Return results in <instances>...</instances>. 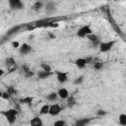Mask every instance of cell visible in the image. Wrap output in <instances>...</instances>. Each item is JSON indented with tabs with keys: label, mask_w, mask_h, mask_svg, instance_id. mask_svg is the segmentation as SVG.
I'll use <instances>...</instances> for the list:
<instances>
[{
	"label": "cell",
	"mask_w": 126,
	"mask_h": 126,
	"mask_svg": "<svg viewBox=\"0 0 126 126\" xmlns=\"http://www.w3.org/2000/svg\"><path fill=\"white\" fill-rule=\"evenodd\" d=\"M41 8H42V3H41V2L37 1V2L34 3V5H33V9H34L35 11H38V10L41 9Z\"/></svg>",
	"instance_id": "44dd1931"
},
{
	"label": "cell",
	"mask_w": 126,
	"mask_h": 126,
	"mask_svg": "<svg viewBox=\"0 0 126 126\" xmlns=\"http://www.w3.org/2000/svg\"><path fill=\"white\" fill-rule=\"evenodd\" d=\"M91 121V118H81L75 122V126H86Z\"/></svg>",
	"instance_id": "7c38bea8"
},
{
	"label": "cell",
	"mask_w": 126,
	"mask_h": 126,
	"mask_svg": "<svg viewBox=\"0 0 126 126\" xmlns=\"http://www.w3.org/2000/svg\"><path fill=\"white\" fill-rule=\"evenodd\" d=\"M118 120H119L120 125L125 126L126 125V114H120L118 117Z\"/></svg>",
	"instance_id": "e0dca14e"
},
{
	"label": "cell",
	"mask_w": 126,
	"mask_h": 126,
	"mask_svg": "<svg viewBox=\"0 0 126 126\" xmlns=\"http://www.w3.org/2000/svg\"><path fill=\"white\" fill-rule=\"evenodd\" d=\"M32 51V46L31 45H29L28 43H23L22 45H21V47H20V53L21 54H28V53H30Z\"/></svg>",
	"instance_id": "ba28073f"
},
{
	"label": "cell",
	"mask_w": 126,
	"mask_h": 126,
	"mask_svg": "<svg viewBox=\"0 0 126 126\" xmlns=\"http://www.w3.org/2000/svg\"><path fill=\"white\" fill-rule=\"evenodd\" d=\"M65 126H68V125H65Z\"/></svg>",
	"instance_id": "d6a6232c"
},
{
	"label": "cell",
	"mask_w": 126,
	"mask_h": 126,
	"mask_svg": "<svg viewBox=\"0 0 126 126\" xmlns=\"http://www.w3.org/2000/svg\"><path fill=\"white\" fill-rule=\"evenodd\" d=\"M49 109H50V105L44 104V105L41 106V108L39 110V113L40 114H47V113H49Z\"/></svg>",
	"instance_id": "9a60e30c"
},
{
	"label": "cell",
	"mask_w": 126,
	"mask_h": 126,
	"mask_svg": "<svg viewBox=\"0 0 126 126\" xmlns=\"http://www.w3.org/2000/svg\"><path fill=\"white\" fill-rule=\"evenodd\" d=\"M114 43H115L114 40L100 42V44H99V51H100V52H107V51H109V50L113 47Z\"/></svg>",
	"instance_id": "3957f363"
},
{
	"label": "cell",
	"mask_w": 126,
	"mask_h": 126,
	"mask_svg": "<svg viewBox=\"0 0 126 126\" xmlns=\"http://www.w3.org/2000/svg\"><path fill=\"white\" fill-rule=\"evenodd\" d=\"M33 98L31 97V96H27V97H24L22 99H20V102L21 103H24V104H31L32 102Z\"/></svg>",
	"instance_id": "2e32d148"
},
{
	"label": "cell",
	"mask_w": 126,
	"mask_h": 126,
	"mask_svg": "<svg viewBox=\"0 0 126 126\" xmlns=\"http://www.w3.org/2000/svg\"><path fill=\"white\" fill-rule=\"evenodd\" d=\"M9 6L13 10H21L25 7L24 3L20 0H9Z\"/></svg>",
	"instance_id": "277c9868"
},
{
	"label": "cell",
	"mask_w": 126,
	"mask_h": 126,
	"mask_svg": "<svg viewBox=\"0 0 126 126\" xmlns=\"http://www.w3.org/2000/svg\"><path fill=\"white\" fill-rule=\"evenodd\" d=\"M92 29L90 26H84L82 28L79 29V31L77 32V36L79 37H87L89 34H92Z\"/></svg>",
	"instance_id": "7a4b0ae2"
},
{
	"label": "cell",
	"mask_w": 126,
	"mask_h": 126,
	"mask_svg": "<svg viewBox=\"0 0 126 126\" xmlns=\"http://www.w3.org/2000/svg\"><path fill=\"white\" fill-rule=\"evenodd\" d=\"M57 94H58V96H59L60 98H62V99H65V98H67V97L69 96V92H68V90L65 89V88L59 89L58 92H57Z\"/></svg>",
	"instance_id": "9c48e42d"
},
{
	"label": "cell",
	"mask_w": 126,
	"mask_h": 126,
	"mask_svg": "<svg viewBox=\"0 0 126 126\" xmlns=\"http://www.w3.org/2000/svg\"><path fill=\"white\" fill-rule=\"evenodd\" d=\"M83 82H84V77L83 76H80V77L76 78V80L74 81V84L75 85H81Z\"/></svg>",
	"instance_id": "cb8c5ba5"
},
{
	"label": "cell",
	"mask_w": 126,
	"mask_h": 126,
	"mask_svg": "<svg viewBox=\"0 0 126 126\" xmlns=\"http://www.w3.org/2000/svg\"><path fill=\"white\" fill-rule=\"evenodd\" d=\"M51 74H52L51 72H46V71L41 70V71H38V73H37V77H38L39 79L43 80V79H46L47 77L51 76Z\"/></svg>",
	"instance_id": "4fadbf2b"
},
{
	"label": "cell",
	"mask_w": 126,
	"mask_h": 126,
	"mask_svg": "<svg viewBox=\"0 0 126 126\" xmlns=\"http://www.w3.org/2000/svg\"><path fill=\"white\" fill-rule=\"evenodd\" d=\"M7 93H8V94L11 95V94H15V93H16V91L14 90V88H13V87H9V88L7 89Z\"/></svg>",
	"instance_id": "d4e9b609"
},
{
	"label": "cell",
	"mask_w": 126,
	"mask_h": 126,
	"mask_svg": "<svg viewBox=\"0 0 126 126\" xmlns=\"http://www.w3.org/2000/svg\"><path fill=\"white\" fill-rule=\"evenodd\" d=\"M75 65H76L79 69H83V68L86 67L87 61H86L85 58H78V59H76V61H75Z\"/></svg>",
	"instance_id": "8fae6325"
},
{
	"label": "cell",
	"mask_w": 126,
	"mask_h": 126,
	"mask_svg": "<svg viewBox=\"0 0 126 126\" xmlns=\"http://www.w3.org/2000/svg\"><path fill=\"white\" fill-rule=\"evenodd\" d=\"M40 67L43 71H46V72H51V67L49 65H47L46 63H41L40 64Z\"/></svg>",
	"instance_id": "ac0fdd59"
},
{
	"label": "cell",
	"mask_w": 126,
	"mask_h": 126,
	"mask_svg": "<svg viewBox=\"0 0 126 126\" xmlns=\"http://www.w3.org/2000/svg\"><path fill=\"white\" fill-rule=\"evenodd\" d=\"M1 96H2V98H5V99H8L9 97H10V94L7 93V92H5V93H2V94H1Z\"/></svg>",
	"instance_id": "4316f807"
},
{
	"label": "cell",
	"mask_w": 126,
	"mask_h": 126,
	"mask_svg": "<svg viewBox=\"0 0 126 126\" xmlns=\"http://www.w3.org/2000/svg\"><path fill=\"white\" fill-rule=\"evenodd\" d=\"M3 74H4V71L3 70H0V76H3Z\"/></svg>",
	"instance_id": "1f68e13d"
},
{
	"label": "cell",
	"mask_w": 126,
	"mask_h": 126,
	"mask_svg": "<svg viewBox=\"0 0 126 126\" xmlns=\"http://www.w3.org/2000/svg\"><path fill=\"white\" fill-rule=\"evenodd\" d=\"M57 97H58V94L55 93V92L50 93V94H47V96H46L47 100H49V101H55V100L57 99Z\"/></svg>",
	"instance_id": "5bb4252c"
},
{
	"label": "cell",
	"mask_w": 126,
	"mask_h": 126,
	"mask_svg": "<svg viewBox=\"0 0 126 126\" xmlns=\"http://www.w3.org/2000/svg\"><path fill=\"white\" fill-rule=\"evenodd\" d=\"M30 125L31 126H43V122L38 116H35L30 121Z\"/></svg>",
	"instance_id": "30bf717a"
},
{
	"label": "cell",
	"mask_w": 126,
	"mask_h": 126,
	"mask_svg": "<svg viewBox=\"0 0 126 126\" xmlns=\"http://www.w3.org/2000/svg\"><path fill=\"white\" fill-rule=\"evenodd\" d=\"M102 67H103V64L101 62H94V68L95 70H100V69H102Z\"/></svg>",
	"instance_id": "603a6c76"
},
{
	"label": "cell",
	"mask_w": 126,
	"mask_h": 126,
	"mask_svg": "<svg viewBox=\"0 0 126 126\" xmlns=\"http://www.w3.org/2000/svg\"><path fill=\"white\" fill-rule=\"evenodd\" d=\"M65 125H66V122L64 120H56L53 123V126H65Z\"/></svg>",
	"instance_id": "ffe728a7"
},
{
	"label": "cell",
	"mask_w": 126,
	"mask_h": 126,
	"mask_svg": "<svg viewBox=\"0 0 126 126\" xmlns=\"http://www.w3.org/2000/svg\"><path fill=\"white\" fill-rule=\"evenodd\" d=\"M17 110L14 109V108H10L8 110H4V111H1V114L5 116V118L7 119V121L10 123V124H13L16 119H17Z\"/></svg>",
	"instance_id": "6da1fadb"
},
{
	"label": "cell",
	"mask_w": 126,
	"mask_h": 126,
	"mask_svg": "<svg viewBox=\"0 0 126 126\" xmlns=\"http://www.w3.org/2000/svg\"><path fill=\"white\" fill-rule=\"evenodd\" d=\"M48 35H49V37H50V38H55V35H54L53 33H51V32H49V33H48Z\"/></svg>",
	"instance_id": "4dcf8cb0"
},
{
	"label": "cell",
	"mask_w": 126,
	"mask_h": 126,
	"mask_svg": "<svg viewBox=\"0 0 126 126\" xmlns=\"http://www.w3.org/2000/svg\"><path fill=\"white\" fill-rule=\"evenodd\" d=\"M61 110L62 109H61L60 105L58 103H54V104L50 105V109H49V113L48 114H50L52 116H56L61 112Z\"/></svg>",
	"instance_id": "8992f818"
},
{
	"label": "cell",
	"mask_w": 126,
	"mask_h": 126,
	"mask_svg": "<svg viewBox=\"0 0 126 126\" xmlns=\"http://www.w3.org/2000/svg\"><path fill=\"white\" fill-rule=\"evenodd\" d=\"M87 38L92 42V44L94 45V46H99V44H100V41H99V39H98V37H97V35H95V34H94V33H92V34H89L88 36H87Z\"/></svg>",
	"instance_id": "52a82bcc"
},
{
	"label": "cell",
	"mask_w": 126,
	"mask_h": 126,
	"mask_svg": "<svg viewBox=\"0 0 126 126\" xmlns=\"http://www.w3.org/2000/svg\"><path fill=\"white\" fill-rule=\"evenodd\" d=\"M96 114H97L98 116H103V115L106 114V112H105L104 110H102V109H98V110L96 111Z\"/></svg>",
	"instance_id": "484cf974"
},
{
	"label": "cell",
	"mask_w": 126,
	"mask_h": 126,
	"mask_svg": "<svg viewBox=\"0 0 126 126\" xmlns=\"http://www.w3.org/2000/svg\"><path fill=\"white\" fill-rule=\"evenodd\" d=\"M56 79L59 83L63 84L66 83L68 81V75L66 72H61V71H57L56 72Z\"/></svg>",
	"instance_id": "5b68a950"
},
{
	"label": "cell",
	"mask_w": 126,
	"mask_h": 126,
	"mask_svg": "<svg viewBox=\"0 0 126 126\" xmlns=\"http://www.w3.org/2000/svg\"><path fill=\"white\" fill-rule=\"evenodd\" d=\"M86 59V61H87V64H89V63H91L92 61H93V58L91 57V56H89V57H87V58H85Z\"/></svg>",
	"instance_id": "f1b7e54d"
},
{
	"label": "cell",
	"mask_w": 126,
	"mask_h": 126,
	"mask_svg": "<svg viewBox=\"0 0 126 126\" xmlns=\"http://www.w3.org/2000/svg\"><path fill=\"white\" fill-rule=\"evenodd\" d=\"M6 66L10 67V66H14L15 67V61L13 58H7L6 59Z\"/></svg>",
	"instance_id": "d6986e66"
},
{
	"label": "cell",
	"mask_w": 126,
	"mask_h": 126,
	"mask_svg": "<svg viewBox=\"0 0 126 126\" xmlns=\"http://www.w3.org/2000/svg\"><path fill=\"white\" fill-rule=\"evenodd\" d=\"M75 103V101H74V99H69V106H71L72 104H74Z\"/></svg>",
	"instance_id": "f546056e"
},
{
	"label": "cell",
	"mask_w": 126,
	"mask_h": 126,
	"mask_svg": "<svg viewBox=\"0 0 126 126\" xmlns=\"http://www.w3.org/2000/svg\"><path fill=\"white\" fill-rule=\"evenodd\" d=\"M12 46H13L14 48H18V47L20 46V43H19L18 41H13V42H12Z\"/></svg>",
	"instance_id": "83f0119b"
},
{
	"label": "cell",
	"mask_w": 126,
	"mask_h": 126,
	"mask_svg": "<svg viewBox=\"0 0 126 126\" xmlns=\"http://www.w3.org/2000/svg\"><path fill=\"white\" fill-rule=\"evenodd\" d=\"M45 8H46V11L49 12V11H52V10L55 8V6H54V4H53L52 2H49V3L46 4V7H45Z\"/></svg>",
	"instance_id": "7402d4cb"
}]
</instances>
